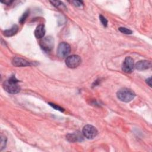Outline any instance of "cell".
Here are the masks:
<instances>
[{
	"instance_id": "obj_2",
	"label": "cell",
	"mask_w": 152,
	"mask_h": 152,
	"mask_svg": "<svg viewBox=\"0 0 152 152\" xmlns=\"http://www.w3.org/2000/svg\"><path fill=\"white\" fill-rule=\"evenodd\" d=\"M117 97L121 101L124 102H129L134 99L135 94L131 90L128 88H122L119 90L117 93Z\"/></svg>"
},
{
	"instance_id": "obj_14",
	"label": "cell",
	"mask_w": 152,
	"mask_h": 152,
	"mask_svg": "<svg viewBox=\"0 0 152 152\" xmlns=\"http://www.w3.org/2000/svg\"><path fill=\"white\" fill-rule=\"evenodd\" d=\"M7 143V138L5 136L1 135V144H0V149L2 150L3 148H4L6 146Z\"/></svg>"
},
{
	"instance_id": "obj_1",
	"label": "cell",
	"mask_w": 152,
	"mask_h": 152,
	"mask_svg": "<svg viewBox=\"0 0 152 152\" xmlns=\"http://www.w3.org/2000/svg\"><path fill=\"white\" fill-rule=\"evenodd\" d=\"M18 82L19 81L15 77V76H12L10 78L4 82L3 88L9 93H18L21 90L20 86L18 84Z\"/></svg>"
},
{
	"instance_id": "obj_5",
	"label": "cell",
	"mask_w": 152,
	"mask_h": 152,
	"mask_svg": "<svg viewBox=\"0 0 152 152\" xmlns=\"http://www.w3.org/2000/svg\"><path fill=\"white\" fill-rule=\"evenodd\" d=\"M81 62V59L78 55H73L68 56L65 59V64L70 68H75L78 66Z\"/></svg>"
},
{
	"instance_id": "obj_3",
	"label": "cell",
	"mask_w": 152,
	"mask_h": 152,
	"mask_svg": "<svg viewBox=\"0 0 152 152\" xmlns=\"http://www.w3.org/2000/svg\"><path fill=\"white\" fill-rule=\"evenodd\" d=\"M41 48L45 52H49L52 50L54 45V40L52 37L48 36L43 38L40 42Z\"/></svg>"
},
{
	"instance_id": "obj_13",
	"label": "cell",
	"mask_w": 152,
	"mask_h": 152,
	"mask_svg": "<svg viewBox=\"0 0 152 152\" xmlns=\"http://www.w3.org/2000/svg\"><path fill=\"white\" fill-rule=\"evenodd\" d=\"M50 2L53 6H55L56 8H61L62 9L66 8L65 6L64 5V4L61 1H50Z\"/></svg>"
},
{
	"instance_id": "obj_4",
	"label": "cell",
	"mask_w": 152,
	"mask_h": 152,
	"mask_svg": "<svg viewBox=\"0 0 152 152\" xmlns=\"http://www.w3.org/2000/svg\"><path fill=\"white\" fill-rule=\"evenodd\" d=\"M70 45L66 42H61L59 43L57 49L58 56L61 58L66 57L70 53Z\"/></svg>"
},
{
	"instance_id": "obj_20",
	"label": "cell",
	"mask_w": 152,
	"mask_h": 152,
	"mask_svg": "<svg viewBox=\"0 0 152 152\" xmlns=\"http://www.w3.org/2000/svg\"><path fill=\"white\" fill-rule=\"evenodd\" d=\"M13 1H10V0H6V1H2L1 2L2 3H4V4H5L7 5H10Z\"/></svg>"
},
{
	"instance_id": "obj_19",
	"label": "cell",
	"mask_w": 152,
	"mask_h": 152,
	"mask_svg": "<svg viewBox=\"0 0 152 152\" xmlns=\"http://www.w3.org/2000/svg\"><path fill=\"white\" fill-rule=\"evenodd\" d=\"M71 2L73 3L74 5H75L77 7H81L83 5V2L80 1H71Z\"/></svg>"
},
{
	"instance_id": "obj_9",
	"label": "cell",
	"mask_w": 152,
	"mask_h": 152,
	"mask_svg": "<svg viewBox=\"0 0 152 152\" xmlns=\"http://www.w3.org/2000/svg\"><path fill=\"white\" fill-rule=\"evenodd\" d=\"M12 64L17 67H23L30 65V63L26 59L20 57H14L12 59Z\"/></svg>"
},
{
	"instance_id": "obj_16",
	"label": "cell",
	"mask_w": 152,
	"mask_h": 152,
	"mask_svg": "<svg viewBox=\"0 0 152 152\" xmlns=\"http://www.w3.org/2000/svg\"><path fill=\"white\" fill-rule=\"evenodd\" d=\"M28 15H29V11H26L23 14V15L21 17V18H20L19 22H20L21 24H23V23L25 21V20H26V18H27V17L28 16Z\"/></svg>"
},
{
	"instance_id": "obj_15",
	"label": "cell",
	"mask_w": 152,
	"mask_h": 152,
	"mask_svg": "<svg viewBox=\"0 0 152 152\" xmlns=\"http://www.w3.org/2000/svg\"><path fill=\"white\" fill-rule=\"evenodd\" d=\"M119 30L122 33H124V34H132V30H131L129 28H127L126 27H121L119 28Z\"/></svg>"
},
{
	"instance_id": "obj_17",
	"label": "cell",
	"mask_w": 152,
	"mask_h": 152,
	"mask_svg": "<svg viewBox=\"0 0 152 152\" xmlns=\"http://www.w3.org/2000/svg\"><path fill=\"white\" fill-rule=\"evenodd\" d=\"M99 18H100V21L101 22V23L102 24V25L104 27H106L107 25V19L103 17L102 15H99Z\"/></svg>"
},
{
	"instance_id": "obj_18",
	"label": "cell",
	"mask_w": 152,
	"mask_h": 152,
	"mask_svg": "<svg viewBox=\"0 0 152 152\" xmlns=\"http://www.w3.org/2000/svg\"><path fill=\"white\" fill-rule=\"evenodd\" d=\"M49 104L50 106H52L53 108H54L56 110H58L61 111V112H64V109L62 107L58 106V104H56L53 103H49Z\"/></svg>"
},
{
	"instance_id": "obj_21",
	"label": "cell",
	"mask_w": 152,
	"mask_h": 152,
	"mask_svg": "<svg viewBox=\"0 0 152 152\" xmlns=\"http://www.w3.org/2000/svg\"><path fill=\"white\" fill-rule=\"evenodd\" d=\"M151 77H150V78H148V79H147L146 80V83L148 84V86H151Z\"/></svg>"
},
{
	"instance_id": "obj_7",
	"label": "cell",
	"mask_w": 152,
	"mask_h": 152,
	"mask_svg": "<svg viewBox=\"0 0 152 152\" xmlns=\"http://www.w3.org/2000/svg\"><path fill=\"white\" fill-rule=\"evenodd\" d=\"M134 68V62L132 58L128 56L125 58L122 63V71L126 73H130L132 71Z\"/></svg>"
},
{
	"instance_id": "obj_10",
	"label": "cell",
	"mask_w": 152,
	"mask_h": 152,
	"mask_svg": "<svg viewBox=\"0 0 152 152\" xmlns=\"http://www.w3.org/2000/svg\"><path fill=\"white\" fill-rule=\"evenodd\" d=\"M151 66V62L150 61L147 60H143V61H140L135 64V68L137 70L139 71H143L147 69Z\"/></svg>"
},
{
	"instance_id": "obj_8",
	"label": "cell",
	"mask_w": 152,
	"mask_h": 152,
	"mask_svg": "<svg viewBox=\"0 0 152 152\" xmlns=\"http://www.w3.org/2000/svg\"><path fill=\"white\" fill-rule=\"evenodd\" d=\"M83 134L80 131H76L66 135V140L69 142H78L83 140Z\"/></svg>"
},
{
	"instance_id": "obj_11",
	"label": "cell",
	"mask_w": 152,
	"mask_h": 152,
	"mask_svg": "<svg viewBox=\"0 0 152 152\" xmlns=\"http://www.w3.org/2000/svg\"><path fill=\"white\" fill-rule=\"evenodd\" d=\"M45 34V26L43 24H39L37 26L35 31L34 35L37 38H42Z\"/></svg>"
},
{
	"instance_id": "obj_12",
	"label": "cell",
	"mask_w": 152,
	"mask_h": 152,
	"mask_svg": "<svg viewBox=\"0 0 152 152\" xmlns=\"http://www.w3.org/2000/svg\"><path fill=\"white\" fill-rule=\"evenodd\" d=\"M18 27L17 25H14L10 29L5 30L4 31V34L5 36H8V37L12 36L18 31Z\"/></svg>"
},
{
	"instance_id": "obj_6",
	"label": "cell",
	"mask_w": 152,
	"mask_h": 152,
	"mask_svg": "<svg viewBox=\"0 0 152 152\" xmlns=\"http://www.w3.org/2000/svg\"><path fill=\"white\" fill-rule=\"evenodd\" d=\"M97 129L91 125H86L83 129V134L84 137L88 139H93L97 135Z\"/></svg>"
}]
</instances>
